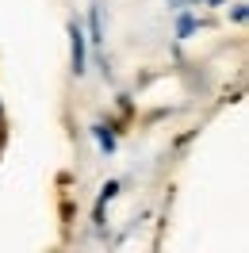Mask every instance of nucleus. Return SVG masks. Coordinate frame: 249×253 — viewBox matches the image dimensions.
<instances>
[{
    "instance_id": "obj_1",
    "label": "nucleus",
    "mask_w": 249,
    "mask_h": 253,
    "mask_svg": "<svg viewBox=\"0 0 249 253\" xmlns=\"http://www.w3.org/2000/svg\"><path fill=\"white\" fill-rule=\"evenodd\" d=\"M73 65H77V73L84 69V42H81V31L73 27Z\"/></svg>"
}]
</instances>
